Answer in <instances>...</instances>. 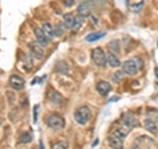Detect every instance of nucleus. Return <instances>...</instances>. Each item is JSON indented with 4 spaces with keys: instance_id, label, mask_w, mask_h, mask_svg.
Masks as SVG:
<instances>
[{
    "instance_id": "nucleus-11",
    "label": "nucleus",
    "mask_w": 158,
    "mask_h": 149,
    "mask_svg": "<svg viewBox=\"0 0 158 149\" xmlns=\"http://www.w3.org/2000/svg\"><path fill=\"white\" fill-rule=\"evenodd\" d=\"M108 144L111 145L112 149H124V143H123V138L117 137L115 135H111L108 137Z\"/></svg>"
},
{
    "instance_id": "nucleus-23",
    "label": "nucleus",
    "mask_w": 158,
    "mask_h": 149,
    "mask_svg": "<svg viewBox=\"0 0 158 149\" xmlns=\"http://www.w3.org/2000/svg\"><path fill=\"white\" fill-rule=\"evenodd\" d=\"M144 0H142V2H140V3H138V4H132V6H131V9H132V12H135V13H138V12H140L141 11V8L142 7H144Z\"/></svg>"
},
{
    "instance_id": "nucleus-18",
    "label": "nucleus",
    "mask_w": 158,
    "mask_h": 149,
    "mask_svg": "<svg viewBox=\"0 0 158 149\" xmlns=\"http://www.w3.org/2000/svg\"><path fill=\"white\" fill-rule=\"evenodd\" d=\"M42 31H44V33L46 34V36L49 37V38H53V37H56V33H54V29H53V27L50 25L49 23H46V24H44L42 25Z\"/></svg>"
},
{
    "instance_id": "nucleus-26",
    "label": "nucleus",
    "mask_w": 158,
    "mask_h": 149,
    "mask_svg": "<svg viewBox=\"0 0 158 149\" xmlns=\"http://www.w3.org/2000/svg\"><path fill=\"white\" fill-rule=\"evenodd\" d=\"M121 77H123V73H121V71H118V73H116V74H115V77H113V79H115V81L117 82Z\"/></svg>"
},
{
    "instance_id": "nucleus-2",
    "label": "nucleus",
    "mask_w": 158,
    "mask_h": 149,
    "mask_svg": "<svg viewBox=\"0 0 158 149\" xmlns=\"http://www.w3.org/2000/svg\"><path fill=\"white\" fill-rule=\"evenodd\" d=\"M74 117H75V121L81 126H85L88 123V120L91 119V110L86 106H82L75 110L74 112Z\"/></svg>"
},
{
    "instance_id": "nucleus-17",
    "label": "nucleus",
    "mask_w": 158,
    "mask_h": 149,
    "mask_svg": "<svg viewBox=\"0 0 158 149\" xmlns=\"http://www.w3.org/2000/svg\"><path fill=\"white\" fill-rule=\"evenodd\" d=\"M78 15L81 17H83V19L87 17V16H90L91 13H90V8L87 7V4L83 3V4H81V6L78 7Z\"/></svg>"
},
{
    "instance_id": "nucleus-13",
    "label": "nucleus",
    "mask_w": 158,
    "mask_h": 149,
    "mask_svg": "<svg viewBox=\"0 0 158 149\" xmlns=\"http://www.w3.org/2000/svg\"><path fill=\"white\" fill-rule=\"evenodd\" d=\"M107 63H108V66H111V67H118V66H121V62H120V59H118L115 54L113 53H108L107 54Z\"/></svg>"
},
{
    "instance_id": "nucleus-12",
    "label": "nucleus",
    "mask_w": 158,
    "mask_h": 149,
    "mask_svg": "<svg viewBox=\"0 0 158 149\" xmlns=\"http://www.w3.org/2000/svg\"><path fill=\"white\" fill-rule=\"evenodd\" d=\"M96 91L100 94V95L106 96L108 92L111 91V84L108 83L107 81H99L96 84Z\"/></svg>"
},
{
    "instance_id": "nucleus-20",
    "label": "nucleus",
    "mask_w": 158,
    "mask_h": 149,
    "mask_svg": "<svg viewBox=\"0 0 158 149\" xmlns=\"http://www.w3.org/2000/svg\"><path fill=\"white\" fill-rule=\"evenodd\" d=\"M49 99L50 100H53L54 103H61L62 102V96H61V94H58L57 91H54V90H52L50 92H49Z\"/></svg>"
},
{
    "instance_id": "nucleus-21",
    "label": "nucleus",
    "mask_w": 158,
    "mask_h": 149,
    "mask_svg": "<svg viewBox=\"0 0 158 149\" xmlns=\"http://www.w3.org/2000/svg\"><path fill=\"white\" fill-rule=\"evenodd\" d=\"M67 141H56L52 144V149H67Z\"/></svg>"
},
{
    "instance_id": "nucleus-8",
    "label": "nucleus",
    "mask_w": 158,
    "mask_h": 149,
    "mask_svg": "<svg viewBox=\"0 0 158 149\" xmlns=\"http://www.w3.org/2000/svg\"><path fill=\"white\" fill-rule=\"evenodd\" d=\"M34 36H36L37 42L41 46H48L49 45V41H50V38H49L46 34L44 33V31H42L41 28H36V29H34Z\"/></svg>"
},
{
    "instance_id": "nucleus-3",
    "label": "nucleus",
    "mask_w": 158,
    "mask_h": 149,
    "mask_svg": "<svg viewBox=\"0 0 158 149\" xmlns=\"http://www.w3.org/2000/svg\"><path fill=\"white\" fill-rule=\"evenodd\" d=\"M156 141L149 136H138L133 143V149H156Z\"/></svg>"
},
{
    "instance_id": "nucleus-14",
    "label": "nucleus",
    "mask_w": 158,
    "mask_h": 149,
    "mask_svg": "<svg viewBox=\"0 0 158 149\" xmlns=\"http://www.w3.org/2000/svg\"><path fill=\"white\" fill-rule=\"evenodd\" d=\"M106 36V32H94V33H90L86 36V41L88 42H94V41H98Z\"/></svg>"
},
{
    "instance_id": "nucleus-19",
    "label": "nucleus",
    "mask_w": 158,
    "mask_h": 149,
    "mask_svg": "<svg viewBox=\"0 0 158 149\" xmlns=\"http://www.w3.org/2000/svg\"><path fill=\"white\" fill-rule=\"evenodd\" d=\"M146 117L157 123L158 121V110H156V108H149V110L146 111Z\"/></svg>"
},
{
    "instance_id": "nucleus-9",
    "label": "nucleus",
    "mask_w": 158,
    "mask_h": 149,
    "mask_svg": "<svg viewBox=\"0 0 158 149\" xmlns=\"http://www.w3.org/2000/svg\"><path fill=\"white\" fill-rule=\"evenodd\" d=\"M29 49H31V52H32L34 58L41 59L44 57V49L38 42H31L29 44Z\"/></svg>"
},
{
    "instance_id": "nucleus-27",
    "label": "nucleus",
    "mask_w": 158,
    "mask_h": 149,
    "mask_svg": "<svg viewBox=\"0 0 158 149\" xmlns=\"http://www.w3.org/2000/svg\"><path fill=\"white\" fill-rule=\"evenodd\" d=\"M37 111H38V106L34 107V119H33V121H34V123L37 121Z\"/></svg>"
},
{
    "instance_id": "nucleus-28",
    "label": "nucleus",
    "mask_w": 158,
    "mask_h": 149,
    "mask_svg": "<svg viewBox=\"0 0 158 149\" xmlns=\"http://www.w3.org/2000/svg\"><path fill=\"white\" fill-rule=\"evenodd\" d=\"M40 149H45L44 148V143L42 141H40Z\"/></svg>"
},
{
    "instance_id": "nucleus-16",
    "label": "nucleus",
    "mask_w": 158,
    "mask_h": 149,
    "mask_svg": "<svg viewBox=\"0 0 158 149\" xmlns=\"http://www.w3.org/2000/svg\"><path fill=\"white\" fill-rule=\"evenodd\" d=\"M144 126H145V128H146L148 131L153 133V135H156V133H157V131H158V128H157V124H156V121L150 120V119H146V120L144 121Z\"/></svg>"
},
{
    "instance_id": "nucleus-25",
    "label": "nucleus",
    "mask_w": 158,
    "mask_h": 149,
    "mask_svg": "<svg viewBox=\"0 0 158 149\" xmlns=\"http://www.w3.org/2000/svg\"><path fill=\"white\" fill-rule=\"evenodd\" d=\"M75 4V0H63V6L66 7H73Z\"/></svg>"
},
{
    "instance_id": "nucleus-15",
    "label": "nucleus",
    "mask_w": 158,
    "mask_h": 149,
    "mask_svg": "<svg viewBox=\"0 0 158 149\" xmlns=\"http://www.w3.org/2000/svg\"><path fill=\"white\" fill-rule=\"evenodd\" d=\"M63 23H65V25L67 28L73 29L74 28V24H75V17H74V15H71V13L63 15Z\"/></svg>"
},
{
    "instance_id": "nucleus-1",
    "label": "nucleus",
    "mask_w": 158,
    "mask_h": 149,
    "mask_svg": "<svg viewBox=\"0 0 158 149\" xmlns=\"http://www.w3.org/2000/svg\"><path fill=\"white\" fill-rule=\"evenodd\" d=\"M142 59L140 57H133L131 59H127V61L123 63V73L124 74H128V75H135L138 71L142 69Z\"/></svg>"
},
{
    "instance_id": "nucleus-10",
    "label": "nucleus",
    "mask_w": 158,
    "mask_h": 149,
    "mask_svg": "<svg viewBox=\"0 0 158 149\" xmlns=\"http://www.w3.org/2000/svg\"><path fill=\"white\" fill-rule=\"evenodd\" d=\"M129 132H131V128L125 126L124 123H121V126H118L115 131H113L112 135H115L117 137H120V138H125L128 135H129Z\"/></svg>"
},
{
    "instance_id": "nucleus-24",
    "label": "nucleus",
    "mask_w": 158,
    "mask_h": 149,
    "mask_svg": "<svg viewBox=\"0 0 158 149\" xmlns=\"http://www.w3.org/2000/svg\"><path fill=\"white\" fill-rule=\"evenodd\" d=\"M32 140V135L31 133H27V135H23L20 137V143H29Z\"/></svg>"
},
{
    "instance_id": "nucleus-4",
    "label": "nucleus",
    "mask_w": 158,
    "mask_h": 149,
    "mask_svg": "<svg viewBox=\"0 0 158 149\" xmlns=\"http://www.w3.org/2000/svg\"><path fill=\"white\" fill-rule=\"evenodd\" d=\"M91 58L96 66H106L107 65V54L102 48H94L91 50Z\"/></svg>"
},
{
    "instance_id": "nucleus-5",
    "label": "nucleus",
    "mask_w": 158,
    "mask_h": 149,
    "mask_svg": "<svg viewBox=\"0 0 158 149\" xmlns=\"http://www.w3.org/2000/svg\"><path fill=\"white\" fill-rule=\"evenodd\" d=\"M46 124L48 127L53 128V130H62L65 127V119L58 113H53L46 119Z\"/></svg>"
},
{
    "instance_id": "nucleus-7",
    "label": "nucleus",
    "mask_w": 158,
    "mask_h": 149,
    "mask_svg": "<svg viewBox=\"0 0 158 149\" xmlns=\"http://www.w3.org/2000/svg\"><path fill=\"white\" fill-rule=\"evenodd\" d=\"M121 123H124L125 126H128L129 128H135V127L140 126V123H138L137 117H135V115H132L131 112H125L124 115L121 116Z\"/></svg>"
},
{
    "instance_id": "nucleus-6",
    "label": "nucleus",
    "mask_w": 158,
    "mask_h": 149,
    "mask_svg": "<svg viewBox=\"0 0 158 149\" xmlns=\"http://www.w3.org/2000/svg\"><path fill=\"white\" fill-rule=\"evenodd\" d=\"M9 86L16 91L23 90L24 86H25V81H24V78L20 77L19 74H13V75L9 77Z\"/></svg>"
},
{
    "instance_id": "nucleus-22",
    "label": "nucleus",
    "mask_w": 158,
    "mask_h": 149,
    "mask_svg": "<svg viewBox=\"0 0 158 149\" xmlns=\"http://www.w3.org/2000/svg\"><path fill=\"white\" fill-rule=\"evenodd\" d=\"M83 21H85V19L83 17H81V16H78V17H75V24H74V31H78V29H81L82 28V25H83Z\"/></svg>"
}]
</instances>
